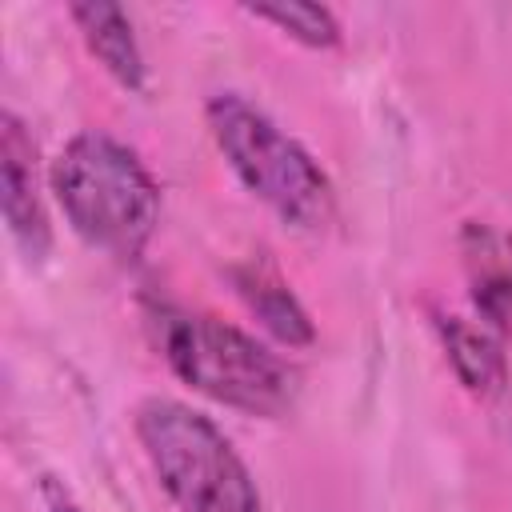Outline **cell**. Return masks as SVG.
I'll use <instances>...</instances> for the list:
<instances>
[{"label": "cell", "instance_id": "2", "mask_svg": "<svg viewBox=\"0 0 512 512\" xmlns=\"http://www.w3.org/2000/svg\"><path fill=\"white\" fill-rule=\"evenodd\" d=\"M136 440L180 512H260V492L228 436L196 408L152 396L136 408Z\"/></svg>", "mask_w": 512, "mask_h": 512}, {"label": "cell", "instance_id": "7", "mask_svg": "<svg viewBox=\"0 0 512 512\" xmlns=\"http://www.w3.org/2000/svg\"><path fill=\"white\" fill-rule=\"evenodd\" d=\"M240 300L248 304V312L288 348H308L316 340L312 316L304 312V304L296 300V292L288 288V280L280 276V268L268 256H248L240 264L228 268Z\"/></svg>", "mask_w": 512, "mask_h": 512}, {"label": "cell", "instance_id": "5", "mask_svg": "<svg viewBox=\"0 0 512 512\" xmlns=\"http://www.w3.org/2000/svg\"><path fill=\"white\" fill-rule=\"evenodd\" d=\"M0 204H4V224L20 244V252L28 260H44L52 248V228L36 192L32 136L16 120V112L0 116Z\"/></svg>", "mask_w": 512, "mask_h": 512}, {"label": "cell", "instance_id": "9", "mask_svg": "<svg viewBox=\"0 0 512 512\" xmlns=\"http://www.w3.org/2000/svg\"><path fill=\"white\" fill-rule=\"evenodd\" d=\"M68 16L76 20L88 52L104 64V72L120 88L140 92L144 88V56H140V44L132 36V20L124 16V8L108 4V0H88V4H72Z\"/></svg>", "mask_w": 512, "mask_h": 512}, {"label": "cell", "instance_id": "3", "mask_svg": "<svg viewBox=\"0 0 512 512\" xmlns=\"http://www.w3.org/2000/svg\"><path fill=\"white\" fill-rule=\"evenodd\" d=\"M208 132L240 176V184L264 200L292 228H324L332 220L336 196L324 168L304 144H296L276 120L236 92L208 100Z\"/></svg>", "mask_w": 512, "mask_h": 512}, {"label": "cell", "instance_id": "8", "mask_svg": "<svg viewBox=\"0 0 512 512\" xmlns=\"http://www.w3.org/2000/svg\"><path fill=\"white\" fill-rule=\"evenodd\" d=\"M436 332L444 340L456 380L476 400H496L508 388V356H504L500 336L488 324H472L464 316H440Z\"/></svg>", "mask_w": 512, "mask_h": 512}, {"label": "cell", "instance_id": "6", "mask_svg": "<svg viewBox=\"0 0 512 512\" xmlns=\"http://www.w3.org/2000/svg\"><path fill=\"white\" fill-rule=\"evenodd\" d=\"M460 256L480 320L512 340V232L468 220L460 232Z\"/></svg>", "mask_w": 512, "mask_h": 512}, {"label": "cell", "instance_id": "11", "mask_svg": "<svg viewBox=\"0 0 512 512\" xmlns=\"http://www.w3.org/2000/svg\"><path fill=\"white\" fill-rule=\"evenodd\" d=\"M40 500H44V512H88L60 480H52V476H44V484H40Z\"/></svg>", "mask_w": 512, "mask_h": 512}, {"label": "cell", "instance_id": "1", "mask_svg": "<svg viewBox=\"0 0 512 512\" xmlns=\"http://www.w3.org/2000/svg\"><path fill=\"white\" fill-rule=\"evenodd\" d=\"M52 196L72 232L108 256H136L156 228L160 192L140 156L108 132H76L52 160Z\"/></svg>", "mask_w": 512, "mask_h": 512}, {"label": "cell", "instance_id": "4", "mask_svg": "<svg viewBox=\"0 0 512 512\" xmlns=\"http://www.w3.org/2000/svg\"><path fill=\"white\" fill-rule=\"evenodd\" d=\"M160 352L188 388L248 416H280L296 396V372L268 344L204 312H160Z\"/></svg>", "mask_w": 512, "mask_h": 512}, {"label": "cell", "instance_id": "10", "mask_svg": "<svg viewBox=\"0 0 512 512\" xmlns=\"http://www.w3.org/2000/svg\"><path fill=\"white\" fill-rule=\"evenodd\" d=\"M256 20L276 24L284 36L308 44V48H332L340 44V24L324 4H304V0H276V4H248Z\"/></svg>", "mask_w": 512, "mask_h": 512}]
</instances>
